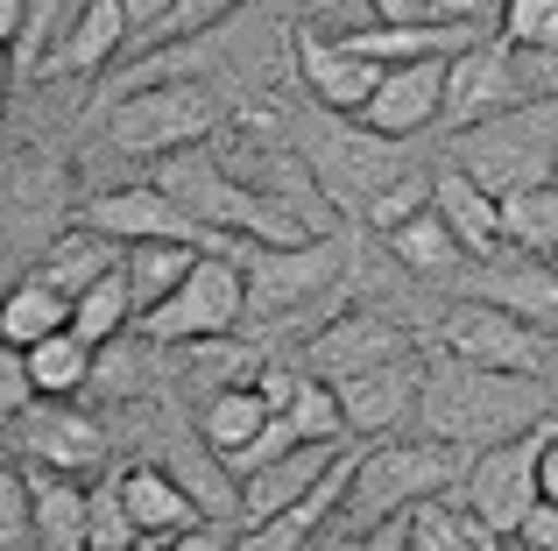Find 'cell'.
<instances>
[{
	"label": "cell",
	"instance_id": "obj_1",
	"mask_svg": "<svg viewBox=\"0 0 558 551\" xmlns=\"http://www.w3.org/2000/svg\"><path fill=\"white\" fill-rule=\"evenodd\" d=\"M545 417H551L545 375L474 368V360L446 354V346H424V403H417L424 439L460 445V453H488V445L537 431Z\"/></svg>",
	"mask_w": 558,
	"mask_h": 551
},
{
	"label": "cell",
	"instance_id": "obj_2",
	"mask_svg": "<svg viewBox=\"0 0 558 551\" xmlns=\"http://www.w3.org/2000/svg\"><path fill=\"white\" fill-rule=\"evenodd\" d=\"M247 269V340L255 346H283V340H318L340 318L347 297V241L318 234L298 248H233Z\"/></svg>",
	"mask_w": 558,
	"mask_h": 551
},
{
	"label": "cell",
	"instance_id": "obj_3",
	"mask_svg": "<svg viewBox=\"0 0 558 551\" xmlns=\"http://www.w3.org/2000/svg\"><path fill=\"white\" fill-rule=\"evenodd\" d=\"M149 184H163V192L178 198V206L205 226V234L227 241V255H233V248H298V241H318L312 226H304L298 212L283 206V198L241 184L233 170H219V156H205V149L163 156Z\"/></svg>",
	"mask_w": 558,
	"mask_h": 551
},
{
	"label": "cell",
	"instance_id": "obj_4",
	"mask_svg": "<svg viewBox=\"0 0 558 551\" xmlns=\"http://www.w3.org/2000/svg\"><path fill=\"white\" fill-rule=\"evenodd\" d=\"M466 467H474V453L438 445V439H389V445H375V453H354V481H347L340 524L354 530V538H368V530L410 516L417 502L452 495V488L466 481Z\"/></svg>",
	"mask_w": 558,
	"mask_h": 551
},
{
	"label": "cell",
	"instance_id": "obj_5",
	"mask_svg": "<svg viewBox=\"0 0 558 551\" xmlns=\"http://www.w3.org/2000/svg\"><path fill=\"white\" fill-rule=\"evenodd\" d=\"M452 163L495 198L558 184V99H523V107L452 135Z\"/></svg>",
	"mask_w": 558,
	"mask_h": 551
},
{
	"label": "cell",
	"instance_id": "obj_6",
	"mask_svg": "<svg viewBox=\"0 0 558 551\" xmlns=\"http://www.w3.org/2000/svg\"><path fill=\"white\" fill-rule=\"evenodd\" d=\"M304 163H312V184L332 198L340 212H354V220H368V206L381 192H389L396 177H410L403 156H396V142H381L375 127H347V113H312V127H304Z\"/></svg>",
	"mask_w": 558,
	"mask_h": 551
},
{
	"label": "cell",
	"instance_id": "obj_7",
	"mask_svg": "<svg viewBox=\"0 0 558 551\" xmlns=\"http://www.w3.org/2000/svg\"><path fill=\"white\" fill-rule=\"evenodd\" d=\"M247 326V269L241 255H198V269L170 290L156 311L135 318V332L149 346H191V340H219V332Z\"/></svg>",
	"mask_w": 558,
	"mask_h": 551
},
{
	"label": "cell",
	"instance_id": "obj_8",
	"mask_svg": "<svg viewBox=\"0 0 558 551\" xmlns=\"http://www.w3.org/2000/svg\"><path fill=\"white\" fill-rule=\"evenodd\" d=\"M551 439H558V411L537 431H523V439L474 453V467H466V481H460V502L495 538H517V530L531 524V510L545 502V445Z\"/></svg>",
	"mask_w": 558,
	"mask_h": 551
},
{
	"label": "cell",
	"instance_id": "obj_9",
	"mask_svg": "<svg viewBox=\"0 0 558 551\" xmlns=\"http://www.w3.org/2000/svg\"><path fill=\"white\" fill-rule=\"evenodd\" d=\"M213 93L191 78H170V85H142V93L113 99L107 113V142L121 156H178V149H205V135H213Z\"/></svg>",
	"mask_w": 558,
	"mask_h": 551
},
{
	"label": "cell",
	"instance_id": "obj_10",
	"mask_svg": "<svg viewBox=\"0 0 558 551\" xmlns=\"http://www.w3.org/2000/svg\"><path fill=\"white\" fill-rule=\"evenodd\" d=\"M438 346L460 354V360H474V368H502V375H545V360H551L531 318L509 311V304H495V297L452 304V311L438 318Z\"/></svg>",
	"mask_w": 558,
	"mask_h": 551
},
{
	"label": "cell",
	"instance_id": "obj_11",
	"mask_svg": "<svg viewBox=\"0 0 558 551\" xmlns=\"http://www.w3.org/2000/svg\"><path fill=\"white\" fill-rule=\"evenodd\" d=\"M78 226H93V234L121 241V248L184 241V248H213V255H227V241L205 234V226L191 220V212L163 192V184H121V192H93V198L78 206Z\"/></svg>",
	"mask_w": 558,
	"mask_h": 551
},
{
	"label": "cell",
	"instance_id": "obj_12",
	"mask_svg": "<svg viewBox=\"0 0 558 551\" xmlns=\"http://www.w3.org/2000/svg\"><path fill=\"white\" fill-rule=\"evenodd\" d=\"M531 99V85H523V64L509 42H474V50L452 57L446 71V113H438V127L446 135H466V127L495 121V113L523 107Z\"/></svg>",
	"mask_w": 558,
	"mask_h": 551
},
{
	"label": "cell",
	"instance_id": "obj_13",
	"mask_svg": "<svg viewBox=\"0 0 558 551\" xmlns=\"http://www.w3.org/2000/svg\"><path fill=\"white\" fill-rule=\"evenodd\" d=\"M396 354H417V340H410V326L389 318V311H340L318 340H304V368H312L318 382H347V375L381 368V360H396Z\"/></svg>",
	"mask_w": 558,
	"mask_h": 551
},
{
	"label": "cell",
	"instance_id": "obj_14",
	"mask_svg": "<svg viewBox=\"0 0 558 551\" xmlns=\"http://www.w3.org/2000/svg\"><path fill=\"white\" fill-rule=\"evenodd\" d=\"M14 445H22V467L64 474V481H85V474L107 460V431H99V417H85L78 403H36V411L14 425Z\"/></svg>",
	"mask_w": 558,
	"mask_h": 551
},
{
	"label": "cell",
	"instance_id": "obj_15",
	"mask_svg": "<svg viewBox=\"0 0 558 551\" xmlns=\"http://www.w3.org/2000/svg\"><path fill=\"white\" fill-rule=\"evenodd\" d=\"M332 389H340L347 431H354V439H381V431L410 425V417H417V403H424V346H417V354L381 360V368L347 375V382H332Z\"/></svg>",
	"mask_w": 558,
	"mask_h": 551
},
{
	"label": "cell",
	"instance_id": "obj_16",
	"mask_svg": "<svg viewBox=\"0 0 558 551\" xmlns=\"http://www.w3.org/2000/svg\"><path fill=\"white\" fill-rule=\"evenodd\" d=\"M446 71L452 57H417V64H389L375 85V99L354 113L361 127H375L381 142H410L446 113Z\"/></svg>",
	"mask_w": 558,
	"mask_h": 551
},
{
	"label": "cell",
	"instance_id": "obj_17",
	"mask_svg": "<svg viewBox=\"0 0 558 551\" xmlns=\"http://www.w3.org/2000/svg\"><path fill=\"white\" fill-rule=\"evenodd\" d=\"M298 71H304V85H312V99L326 113H361L381 85V64H368L361 50H347V36H318V28L298 36Z\"/></svg>",
	"mask_w": 558,
	"mask_h": 551
},
{
	"label": "cell",
	"instance_id": "obj_18",
	"mask_svg": "<svg viewBox=\"0 0 558 551\" xmlns=\"http://www.w3.org/2000/svg\"><path fill=\"white\" fill-rule=\"evenodd\" d=\"M347 453H354V445H298V453L269 460L262 474H247L241 481V524H269V516L298 510L304 495H318V481H326Z\"/></svg>",
	"mask_w": 558,
	"mask_h": 551
},
{
	"label": "cell",
	"instance_id": "obj_19",
	"mask_svg": "<svg viewBox=\"0 0 558 551\" xmlns=\"http://www.w3.org/2000/svg\"><path fill=\"white\" fill-rule=\"evenodd\" d=\"M113 481H121V502H128L142 538H178L191 524H213V516L198 510V495H191L170 467H128V474H113Z\"/></svg>",
	"mask_w": 558,
	"mask_h": 551
},
{
	"label": "cell",
	"instance_id": "obj_20",
	"mask_svg": "<svg viewBox=\"0 0 558 551\" xmlns=\"http://www.w3.org/2000/svg\"><path fill=\"white\" fill-rule=\"evenodd\" d=\"M432 206L446 212V226L460 234V248L474 255V262H488V255H502V198L481 192L474 177H466L460 163H446L432 177Z\"/></svg>",
	"mask_w": 558,
	"mask_h": 551
},
{
	"label": "cell",
	"instance_id": "obj_21",
	"mask_svg": "<svg viewBox=\"0 0 558 551\" xmlns=\"http://www.w3.org/2000/svg\"><path fill=\"white\" fill-rule=\"evenodd\" d=\"M269 417L276 411H269V396H262L255 382H247V389H219V396L198 403V445L219 460V467H233V460L269 431Z\"/></svg>",
	"mask_w": 558,
	"mask_h": 551
},
{
	"label": "cell",
	"instance_id": "obj_22",
	"mask_svg": "<svg viewBox=\"0 0 558 551\" xmlns=\"http://www.w3.org/2000/svg\"><path fill=\"white\" fill-rule=\"evenodd\" d=\"M128 262V248L121 241H107V234H93V226H71V234H57L50 248H43V262H36V276L43 283H57L71 304L85 297L93 283H107L113 269Z\"/></svg>",
	"mask_w": 558,
	"mask_h": 551
},
{
	"label": "cell",
	"instance_id": "obj_23",
	"mask_svg": "<svg viewBox=\"0 0 558 551\" xmlns=\"http://www.w3.org/2000/svg\"><path fill=\"white\" fill-rule=\"evenodd\" d=\"M128 36H135V28H128L121 0H85L78 22H71V36L57 42L50 71H71V78H85V71H107L113 57H121V42H128ZM50 71H43V78H50Z\"/></svg>",
	"mask_w": 558,
	"mask_h": 551
},
{
	"label": "cell",
	"instance_id": "obj_24",
	"mask_svg": "<svg viewBox=\"0 0 558 551\" xmlns=\"http://www.w3.org/2000/svg\"><path fill=\"white\" fill-rule=\"evenodd\" d=\"M170 354L184 360V375L205 389V396H219V389H247V382H262V368H269V346H255L247 332L191 340V346H170Z\"/></svg>",
	"mask_w": 558,
	"mask_h": 551
},
{
	"label": "cell",
	"instance_id": "obj_25",
	"mask_svg": "<svg viewBox=\"0 0 558 551\" xmlns=\"http://www.w3.org/2000/svg\"><path fill=\"white\" fill-rule=\"evenodd\" d=\"M50 332H71V297L43 276H22L0 311V346H43Z\"/></svg>",
	"mask_w": 558,
	"mask_h": 551
},
{
	"label": "cell",
	"instance_id": "obj_26",
	"mask_svg": "<svg viewBox=\"0 0 558 551\" xmlns=\"http://www.w3.org/2000/svg\"><path fill=\"white\" fill-rule=\"evenodd\" d=\"M28 354V375H36L43 403H78L93 389V368H99V346H85L78 332H50L43 346H22Z\"/></svg>",
	"mask_w": 558,
	"mask_h": 551
},
{
	"label": "cell",
	"instance_id": "obj_27",
	"mask_svg": "<svg viewBox=\"0 0 558 551\" xmlns=\"http://www.w3.org/2000/svg\"><path fill=\"white\" fill-rule=\"evenodd\" d=\"M381 241H389V255H396L410 276H452V269L474 262V255L460 248V234L446 226V212H438V206L417 212V220H403L396 234H381Z\"/></svg>",
	"mask_w": 558,
	"mask_h": 551
},
{
	"label": "cell",
	"instance_id": "obj_28",
	"mask_svg": "<svg viewBox=\"0 0 558 551\" xmlns=\"http://www.w3.org/2000/svg\"><path fill=\"white\" fill-rule=\"evenodd\" d=\"M403 538H410V551H481L488 524H481V516L460 502V488H452V495H432V502H417V510L403 516Z\"/></svg>",
	"mask_w": 558,
	"mask_h": 551
},
{
	"label": "cell",
	"instance_id": "obj_29",
	"mask_svg": "<svg viewBox=\"0 0 558 551\" xmlns=\"http://www.w3.org/2000/svg\"><path fill=\"white\" fill-rule=\"evenodd\" d=\"M71 332H78L85 346H113V340L135 332V283H128V262L71 304Z\"/></svg>",
	"mask_w": 558,
	"mask_h": 551
},
{
	"label": "cell",
	"instance_id": "obj_30",
	"mask_svg": "<svg viewBox=\"0 0 558 551\" xmlns=\"http://www.w3.org/2000/svg\"><path fill=\"white\" fill-rule=\"evenodd\" d=\"M502 248L531 255V262H551L558 255V184H537V192H509L502 198Z\"/></svg>",
	"mask_w": 558,
	"mask_h": 551
},
{
	"label": "cell",
	"instance_id": "obj_31",
	"mask_svg": "<svg viewBox=\"0 0 558 551\" xmlns=\"http://www.w3.org/2000/svg\"><path fill=\"white\" fill-rule=\"evenodd\" d=\"M198 255L213 248H184V241H149V248H128V283H135V318L156 311V304L170 297V290L184 283L191 269H198Z\"/></svg>",
	"mask_w": 558,
	"mask_h": 551
},
{
	"label": "cell",
	"instance_id": "obj_32",
	"mask_svg": "<svg viewBox=\"0 0 558 551\" xmlns=\"http://www.w3.org/2000/svg\"><path fill=\"white\" fill-rule=\"evenodd\" d=\"M495 36H502L517 57L551 50V42H558V0H509V8H502V28H495Z\"/></svg>",
	"mask_w": 558,
	"mask_h": 551
},
{
	"label": "cell",
	"instance_id": "obj_33",
	"mask_svg": "<svg viewBox=\"0 0 558 551\" xmlns=\"http://www.w3.org/2000/svg\"><path fill=\"white\" fill-rule=\"evenodd\" d=\"M0 551H36V488L22 467L0 481Z\"/></svg>",
	"mask_w": 558,
	"mask_h": 551
},
{
	"label": "cell",
	"instance_id": "obj_34",
	"mask_svg": "<svg viewBox=\"0 0 558 551\" xmlns=\"http://www.w3.org/2000/svg\"><path fill=\"white\" fill-rule=\"evenodd\" d=\"M135 544H142V530L121 502V481H99L93 488V551H135Z\"/></svg>",
	"mask_w": 558,
	"mask_h": 551
},
{
	"label": "cell",
	"instance_id": "obj_35",
	"mask_svg": "<svg viewBox=\"0 0 558 551\" xmlns=\"http://www.w3.org/2000/svg\"><path fill=\"white\" fill-rule=\"evenodd\" d=\"M417 212H432V177H424V170H410V177H396L389 192L368 206V226H375V234H396V226L417 220Z\"/></svg>",
	"mask_w": 558,
	"mask_h": 551
},
{
	"label": "cell",
	"instance_id": "obj_36",
	"mask_svg": "<svg viewBox=\"0 0 558 551\" xmlns=\"http://www.w3.org/2000/svg\"><path fill=\"white\" fill-rule=\"evenodd\" d=\"M36 403H43V389L28 375V354L22 346H0V411H8V425H22Z\"/></svg>",
	"mask_w": 558,
	"mask_h": 551
},
{
	"label": "cell",
	"instance_id": "obj_37",
	"mask_svg": "<svg viewBox=\"0 0 558 551\" xmlns=\"http://www.w3.org/2000/svg\"><path fill=\"white\" fill-rule=\"evenodd\" d=\"M227 8H233V0H178V14H170V36H198V28H213Z\"/></svg>",
	"mask_w": 558,
	"mask_h": 551
},
{
	"label": "cell",
	"instance_id": "obj_38",
	"mask_svg": "<svg viewBox=\"0 0 558 551\" xmlns=\"http://www.w3.org/2000/svg\"><path fill=\"white\" fill-rule=\"evenodd\" d=\"M121 14H128V28H135V36H156V28L170 36V14H178V0H121Z\"/></svg>",
	"mask_w": 558,
	"mask_h": 551
},
{
	"label": "cell",
	"instance_id": "obj_39",
	"mask_svg": "<svg viewBox=\"0 0 558 551\" xmlns=\"http://www.w3.org/2000/svg\"><path fill=\"white\" fill-rule=\"evenodd\" d=\"M523 64V85H531V99H558V42L537 57H517Z\"/></svg>",
	"mask_w": 558,
	"mask_h": 551
},
{
	"label": "cell",
	"instance_id": "obj_40",
	"mask_svg": "<svg viewBox=\"0 0 558 551\" xmlns=\"http://www.w3.org/2000/svg\"><path fill=\"white\" fill-rule=\"evenodd\" d=\"M517 551H558V510H551V502L531 510V524L517 530Z\"/></svg>",
	"mask_w": 558,
	"mask_h": 551
},
{
	"label": "cell",
	"instance_id": "obj_41",
	"mask_svg": "<svg viewBox=\"0 0 558 551\" xmlns=\"http://www.w3.org/2000/svg\"><path fill=\"white\" fill-rule=\"evenodd\" d=\"M22 14H28V0H0V36H22Z\"/></svg>",
	"mask_w": 558,
	"mask_h": 551
},
{
	"label": "cell",
	"instance_id": "obj_42",
	"mask_svg": "<svg viewBox=\"0 0 558 551\" xmlns=\"http://www.w3.org/2000/svg\"><path fill=\"white\" fill-rule=\"evenodd\" d=\"M545 502H551V510H558V439L545 445Z\"/></svg>",
	"mask_w": 558,
	"mask_h": 551
},
{
	"label": "cell",
	"instance_id": "obj_43",
	"mask_svg": "<svg viewBox=\"0 0 558 551\" xmlns=\"http://www.w3.org/2000/svg\"><path fill=\"white\" fill-rule=\"evenodd\" d=\"M135 551H170V538H142V544H135Z\"/></svg>",
	"mask_w": 558,
	"mask_h": 551
},
{
	"label": "cell",
	"instance_id": "obj_44",
	"mask_svg": "<svg viewBox=\"0 0 558 551\" xmlns=\"http://www.w3.org/2000/svg\"><path fill=\"white\" fill-rule=\"evenodd\" d=\"M326 551H354V544H326Z\"/></svg>",
	"mask_w": 558,
	"mask_h": 551
},
{
	"label": "cell",
	"instance_id": "obj_45",
	"mask_svg": "<svg viewBox=\"0 0 558 551\" xmlns=\"http://www.w3.org/2000/svg\"><path fill=\"white\" fill-rule=\"evenodd\" d=\"M551 269H558V255H551Z\"/></svg>",
	"mask_w": 558,
	"mask_h": 551
},
{
	"label": "cell",
	"instance_id": "obj_46",
	"mask_svg": "<svg viewBox=\"0 0 558 551\" xmlns=\"http://www.w3.org/2000/svg\"><path fill=\"white\" fill-rule=\"evenodd\" d=\"M233 8H241V0H233Z\"/></svg>",
	"mask_w": 558,
	"mask_h": 551
}]
</instances>
